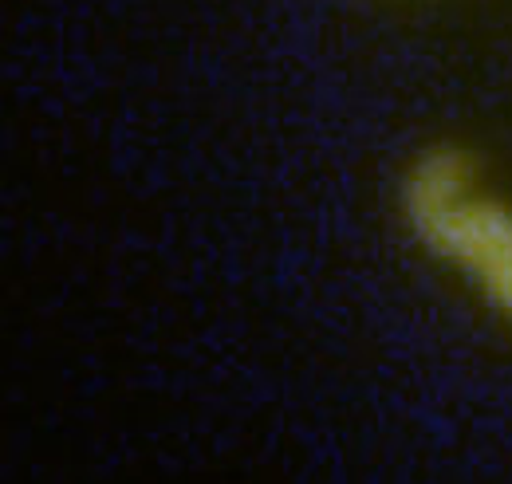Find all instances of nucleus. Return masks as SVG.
I'll return each instance as SVG.
<instances>
[{
	"mask_svg": "<svg viewBox=\"0 0 512 484\" xmlns=\"http://www.w3.org/2000/svg\"><path fill=\"white\" fill-rule=\"evenodd\" d=\"M398 209L414 244L512 323V209L477 189L473 158L449 142L414 154L398 185Z\"/></svg>",
	"mask_w": 512,
	"mask_h": 484,
	"instance_id": "1",
	"label": "nucleus"
}]
</instances>
